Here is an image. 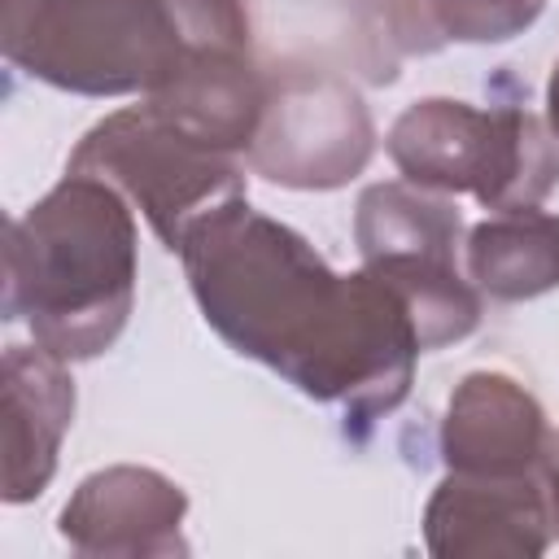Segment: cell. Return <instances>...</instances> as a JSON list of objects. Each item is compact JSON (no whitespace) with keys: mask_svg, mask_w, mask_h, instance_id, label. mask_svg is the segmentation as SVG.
<instances>
[{"mask_svg":"<svg viewBox=\"0 0 559 559\" xmlns=\"http://www.w3.org/2000/svg\"><path fill=\"white\" fill-rule=\"evenodd\" d=\"M205 44H253L245 0H0L4 61L74 96H148Z\"/></svg>","mask_w":559,"mask_h":559,"instance_id":"3957f363","label":"cell"},{"mask_svg":"<svg viewBox=\"0 0 559 559\" xmlns=\"http://www.w3.org/2000/svg\"><path fill=\"white\" fill-rule=\"evenodd\" d=\"M70 175H96L135 201L153 236L179 253L188 227L214 205L245 197V166L179 122H170L148 100L105 114L70 153Z\"/></svg>","mask_w":559,"mask_h":559,"instance_id":"5b68a950","label":"cell"},{"mask_svg":"<svg viewBox=\"0 0 559 559\" xmlns=\"http://www.w3.org/2000/svg\"><path fill=\"white\" fill-rule=\"evenodd\" d=\"M384 148L402 179L428 192H467L485 210L542 205L559 183L550 122L515 100L480 109L454 96H424L393 118Z\"/></svg>","mask_w":559,"mask_h":559,"instance_id":"277c9868","label":"cell"},{"mask_svg":"<svg viewBox=\"0 0 559 559\" xmlns=\"http://www.w3.org/2000/svg\"><path fill=\"white\" fill-rule=\"evenodd\" d=\"M201 319L297 393L341 406L362 432L411 397L419 336L402 297L376 275H341L288 223L245 197L214 205L179 245Z\"/></svg>","mask_w":559,"mask_h":559,"instance_id":"6da1fadb","label":"cell"},{"mask_svg":"<svg viewBox=\"0 0 559 559\" xmlns=\"http://www.w3.org/2000/svg\"><path fill=\"white\" fill-rule=\"evenodd\" d=\"M463 262L489 301H533L559 288V214L537 205L498 210L467 227Z\"/></svg>","mask_w":559,"mask_h":559,"instance_id":"7c38bea8","label":"cell"},{"mask_svg":"<svg viewBox=\"0 0 559 559\" xmlns=\"http://www.w3.org/2000/svg\"><path fill=\"white\" fill-rule=\"evenodd\" d=\"M376 122L358 87L332 70L284 66L266 74V105L249 144V170L297 192H332L367 170Z\"/></svg>","mask_w":559,"mask_h":559,"instance_id":"8992f818","label":"cell"},{"mask_svg":"<svg viewBox=\"0 0 559 559\" xmlns=\"http://www.w3.org/2000/svg\"><path fill=\"white\" fill-rule=\"evenodd\" d=\"M555 437L542 402L507 371H467L441 419V463L476 476H546Z\"/></svg>","mask_w":559,"mask_h":559,"instance_id":"9c48e42d","label":"cell"},{"mask_svg":"<svg viewBox=\"0 0 559 559\" xmlns=\"http://www.w3.org/2000/svg\"><path fill=\"white\" fill-rule=\"evenodd\" d=\"M74 419V380L66 358L35 345H9L0 362V432H4V502H35L61 459Z\"/></svg>","mask_w":559,"mask_h":559,"instance_id":"30bf717a","label":"cell"},{"mask_svg":"<svg viewBox=\"0 0 559 559\" xmlns=\"http://www.w3.org/2000/svg\"><path fill=\"white\" fill-rule=\"evenodd\" d=\"M424 13L437 44H502L524 35L546 13V0H424Z\"/></svg>","mask_w":559,"mask_h":559,"instance_id":"4fadbf2b","label":"cell"},{"mask_svg":"<svg viewBox=\"0 0 559 559\" xmlns=\"http://www.w3.org/2000/svg\"><path fill=\"white\" fill-rule=\"evenodd\" d=\"M140 245L127 197L96 175H61L4 231V319L66 362L105 354L135 306Z\"/></svg>","mask_w":559,"mask_h":559,"instance_id":"7a4b0ae2","label":"cell"},{"mask_svg":"<svg viewBox=\"0 0 559 559\" xmlns=\"http://www.w3.org/2000/svg\"><path fill=\"white\" fill-rule=\"evenodd\" d=\"M546 485H550V502H555V520H559V441H555V454H550V472H546Z\"/></svg>","mask_w":559,"mask_h":559,"instance_id":"9a60e30c","label":"cell"},{"mask_svg":"<svg viewBox=\"0 0 559 559\" xmlns=\"http://www.w3.org/2000/svg\"><path fill=\"white\" fill-rule=\"evenodd\" d=\"M188 493L157 467L114 463L79 480L57 515L61 537L83 559H170L183 542Z\"/></svg>","mask_w":559,"mask_h":559,"instance_id":"ba28073f","label":"cell"},{"mask_svg":"<svg viewBox=\"0 0 559 559\" xmlns=\"http://www.w3.org/2000/svg\"><path fill=\"white\" fill-rule=\"evenodd\" d=\"M467 231L445 192H428L411 179L371 183L358 197L354 245L362 266L380 262H459Z\"/></svg>","mask_w":559,"mask_h":559,"instance_id":"8fae6325","label":"cell"},{"mask_svg":"<svg viewBox=\"0 0 559 559\" xmlns=\"http://www.w3.org/2000/svg\"><path fill=\"white\" fill-rule=\"evenodd\" d=\"M555 533L546 476L445 472L424 507V546L437 559H537Z\"/></svg>","mask_w":559,"mask_h":559,"instance_id":"52a82bcc","label":"cell"},{"mask_svg":"<svg viewBox=\"0 0 559 559\" xmlns=\"http://www.w3.org/2000/svg\"><path fill=\"white\" fill-rule=\"evenodd\" d=\"M546 122H550V131H555V140H559V61H555L550 83H546Z\"/></svg>","mask_w":559,"mask_h":559,"instance_id":"5bb4252c","label":"cell"}]
</instances>
